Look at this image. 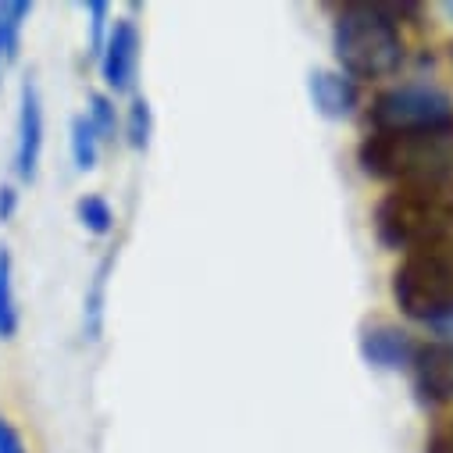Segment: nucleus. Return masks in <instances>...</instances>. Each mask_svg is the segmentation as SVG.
<instances>
[{
	"mask_svg": "<svg viewBox=\"0 0 453 453\" xmlns=\"http://www.w3.org/2000/svg\"><path fill=\"white\" fill-rule=\"evenodd\" d=\"M375 233L393 250H428L453 243V182L396 186L375 207Z\"/></svg>",
	"mask_w": 453,
	"mask_h": 453,
	"instance_id": "obj_1",
	"label": "nucleus"
},
{
	"mask_svg": "<svg viewBox=\"0 0 453 453\" xmlns=\"http://www.w3.org/2000/svg\"><path fill=\"white\" fill-rule=\"evenodd\" d=\"M332 50L350 79H386L403 61L396 19L386 4H347L335 19Z\"/></svg>",
	"mask_w": 453,
	"mask_h": 453,
	"instance_id": "obj_2",
	"label": "nucleus"
},
{
	"mask_svg": "<svg viewBox=\"0 0 453 453\" xmlns=\"http://www.w3.org/2000/svg\"><path fill=\"white\" fill-rule=\"evenodd\" d=\"M361 165L375 179L449 182L453 175V129L442 133H375L361 143Z\"/></svg>",
	"mask_w": 453,
	"mask_h": 453,
	"instance_id": "obj_3",
	"label": "nucleus"
},
{
	"mask_svg": "<svg viewBox=\"0 0 453 453\" xmlns=\"http://www.w3.org/2000/svg\"><path fill=\"white\" fill-rule=\"evenodd\" d=\"M393 296L407 318L425 325L453 314V243L407 254L393 275Z\"/></svg>",
	"mask_w": 453,
	"mask_h": 453,
	"instance_id": "obj_4",
	"label": "nucleus"
},
{
	"mask_svg": "<svg viewBox=\"0 0 453 453\" xmlns=\"http://www.w3.org/2000/svg\"><path fill=\"white\" fill-rule=\"evenodd\" d=\"M375 133H442L453 129V100L425 82L396 86L372 107Z\"/></svg>",
	"mask_w": 453,
	"mask_h": 453,
	"instance_id": "obj_5",
	"label": "nucleus"
},
{
	"mask_svg": "<svg viewBox=\"0 0 453 453\" xmlns=\"http://www.w3.org/2000/svg\"><path fill=\"white\" fill-rule=\"evenodd\" d=\"M43 157V96L29 75L19 89V126H15V175L19 182H36Z\"/></svg>",
	"mask_w": 453,
	"mask_h": 453,
	"instance_id": "obj_6",
	"label": "nucleus"
},
{
	"mask_svg": "<svg viewBox=\"0 0 453 453\" xmlns=\"http://www.w3.org/2000/svg\"><path fill=\"white\" fill-rule=\"evenodd\" d=\"M136 65H140V29L133 19L111 22L107 43L100 50V75L111 93H129L136 82Z\"/></svg>",
	"mask_w": 453,
	"mask_h": 453,
	"instance_id": "obj_7",
	"label": "nucleus"
},
{
	"mask_svg": "<svg viewBox=\"0 0 453 453\" xmlns=\"http://www.w3.org/2000/svg\"><path fill=\"white\" fill-rule=\"evenodd\" d=\"M414 382L425 400H453V343H428L414 354Z\"/></svg>",
	"mask_w": 453,
	"mask_h": 453,
	"instance_id": "obj_8",
	"label": "nucleus"
},
{
	"mask_svg": "<svg viewBox=\"0 0 453 453\" xmlns=\"http://www.w3.org/2000/svg\"><path fill=\"white\" fill-rule=\"evenodd\" d=\"M311 100H314V111L321 119H332V122H343L354 115L357 107V82L343 72H328V68H318L311 72Z\"/></svg>",
	"mask_w": 453,
	"mask_h": 453,
	"instance_id": "obj_9",
	"label": "nucleus"
},
{
	"mask_svg": "<svg viewBox=\"0 0 453 453\" xmlns=\"http://www.w3.org/2000/svg\"><path fill=\"white\" fill-rule=\"evenodd\" d=\"M361 354H365L368 365L396 372V368H411L414 365L418 347H414V339L403 328L375 325V328H365V335H361Z\"/></svg>",
	"mask_w": 453,
	"mask_h": 453,
	"instance_id": "obj_10",
	"label": "nucleus"
},
{
	"mask_svg": "<svg viewBox=\"0 0 453 453\" xmlns=\"http://www.w3.org/2000/svg\"><path fill=\"white\" fill-rule=\"evenodd\" d=\"M33 15V4L26 0H12V4H0V82H4L8 65L19 58V43H22V26Z\"/></svg>",
	"mask_w": 453,
	"mask_h": 453,
	"instance_id": "obj_11",
	"label": "nucleus"
},
{
	"mask_svg": "<svg viewBox=\"0 0 453 453\" xmlns=\"http://www.w3.org/2000/svg\"><path fill=\"white\" fill-rule=\"evenodd\" d=\"M19 296H15V261L12 250L0 247V339H12L19 332Z\"/></svg>",
	"mask_w": 453,
	"mask_h": 453,
	"instance_id": "obj_12",
	"label": "nucleus"
},
{
	"mask_svg": "<svg viewBox=\"0 0 453 453\" xmlns=\"http://www.w3.org/2000/svg\"><path fill=\"white\" fill-rule=\"evenodd\" d=\"M68 143H72V161L79 172H93L96 168V157H100V136L96 129L89 126L86 115H75L72 119V129H68Z\"/></svg>",
	"mask_w": 453,
	"mask_h": 453,
	"instance_id": "obj_13",
	"label": "nucleus"
},
{
	"mask_svg": "<svg viewBox=\"0 0 453 453\" xmlns=\"http://www.w3.org/2000/svg\"><path fill=\"white\" fill-rule=\"evenodd\" d=\"M75 218H79L82 229L93 233V236H107L111 229H115V211H111V203H107L100 193H86V196H79V203H75Z\"/></svg>",
	"mask_w": 453,
	"mask_h": 453,
	"instance_id": "obj_14",
	"label": "nucleus"
},
{
	"mask_svg": "<svg viewBox=\"0 0 453 453\" xmlns=\"http://www.w3.org/2000/svg\"><path fill=\"white\" fill-rule=\"evenodd\" d=\"M111 265L115 257H104L93 272V286L86 293V335L96 339L100 335V325H104V300H107V275H111Z\"/></svg>",
	"mask_w": 453,
	"mask_h": 453,
	"instance_id": "obj_15",
	"label": "nucleus"
},
{
	"mask_svg": "<svg viewBox=\"0 0 453 453\" xmlns=\"http://www.w3.org/2000/svg\"><path fill=\"white\" fill-rule=\"evenodd\" d=\"M89 126L96 129L100 143H115L119 140V111H115V100L107 93H93L89 96Z\"/></svg>",
	"mask_w": 453,
	"mask_h": 453,
	"instance_id": "obj_16",
	"label": "nucleus"
},
{
	"mask_svg": "<svg viewBox=\"0 0 453 453\" xmlns=\"http://www.w3.org/2000/svg\"><path fill=\"white\" fill-rule=\"evenodd\" d=\"M150 133H154V119H150V104L143 96H133L129 115H126V140L133 150H147L150 147Z\"/></svg>",
	"mask_w": 453,
	"mask_h": 453,
	"instance_id": "obj_17",
	"label": "nucleus"
},
{
	"mask_svg": "<svg viewBox=\"0 0 453 453\" xmlns=\"http://www.w3.org/2000/svg\"><path fill=\"white\" fill-rule=\"evenodd\" d=\"M86 12H89V54L100 58V50H104V43H107V33H111V26H107L111 4H104V0H93Z\"/></svg>",
	"mask_w": 453,
	"mask_h": 453,
	"instance_id": "obj_18",
	"label": "nucleus"
},
{
	"mask_svg": "<svg viewBox=\"0 0 453 453\" xmlns=\"http://www.w3.org/2000/svg\"><path fill=\"white\" fill-rule=\"evenodd\" d=\"M0 453H26V442L8 418H0Z\"/></svg>",
	"mask_w": 453,
	"mask_h": 453,
	"instance_id": "obj_19",
	"label": "nucleus"
},
{
	"mask_svg": "<svg viewBox=\"0 0 453 453\" xmlns=\"http://www.w3.org/2000/svg\"><path fill=\"white\" fill-rule=\"evenodd\" d=\"M15 211H19V189L4 182V186H0V221H12Z\"/></svg>",
	"mask_w": 453,
	"mask_h": 453,
	"instance_id": "obj_20",
	"label": "nucleus"
},
{
	"mask_svg": "<svg viewBox=\"0 0 453 453\" xmlns=\"http://www.w3.org/2000/svg\"><path fill=\"white\" fill-rule=\"evenodd\" d=\"M435 335H442V343H453V314H446V318H439V321H432L428 325Z\"/></svg>",
	"mask_w": 453,
	"mask_h": 453,
	"instance_id": "obj_21",
	"label": "nucleus"
}]
</instances>
